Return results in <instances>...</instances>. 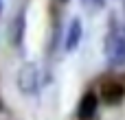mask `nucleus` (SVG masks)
Returning a JSON list of instances; mask_svg holds the SVG:
<instances>
[{
    "label": "nucleus",
    "instance_id": "nucleus-5",
    "mask_svg": "<svg viewBox=\"0 0 125 120\" xmlns=\"http://www.w3.org/2000/svg\"><path fill=\"white\" fill-rule=\"evenodd\" d=\"M24 28H26V17H24V13H18L9 24V42H11V46H15V48L22 46Z\"/></svg>",
    "mask_w": 125,
    "mask_h": 120
},
{
    "label": "nucleus",
    "instance_id": "nucleus-2",
    "mask_svg": "<svg viewBox=\"0 0 125 120\" xmlns=\"http://www.w3.org/2000/svg\"><path fill=\"white\" fill-rule=\"evenodd\" d=\"M18 90L26 96H33L37 90H40V72H37V66L35 63H24L20 70H18Z\"/></svg>",
    "mask_w": 125,
    "mask_h": 120
},
{
    "label": "nucleus",
    "instance_id": "nucleus-9",
    "mask_svg": "<svg viewBox=\"0 0 125 120\" xmlns=\"http://www.w3.org/2000/svg\"><path fill=\"white\" fill-rule=\"evenodd\" d=\"M64 2H66V0H64Z\"/></svg>",
    "mask_w": 125,
    "mask_h": 120
},
{
    "label": "nucleus",
    "instance_id": "nucleus-7",
    "mask_svg": "<svg viewBox=\"0 0 125 120\" xmlns=\"http://www.w3.org/2000/svg\"><path fill=\"white\" fill-rule=\"evenodd\" d=\"M123 9H125V0H123Z\"/></svg>",
    "mask_w": 125,
    "mask_h": 120
},
{
    "label": "nucleus",
    "instance_id": "nucleus-6",
    "mask_svg": "<svg viewBox=\"0 0 125 120\" xmlns=\"http://www.w3.org/2000/svg\"><path fill=\"white\" fill-rule=\"evenodd\" d=\"M81 35H83L81 20H79V17H75V20L70 22V26H68V35H66V50H68V52H70V50H75V48L79 46Z\"/></svg>",
    "mask_w": 125,
    "mask_h": 120
},
{
    "label": "nucleus",
    "instance_id": "nucleus-1",
    "mask_svg": "<svg viewBox=\"0 0 125 120\" xmlns=\"http://www.w3.org/2000/svg\"><path fill=\"white\" fill-rule=\"evenodd\" d=\"M105 57H108V63H110L112 68L125 66V33L123 31H112V33L108 35Z\"/></svg>",
    "mask_w": 125,
    "mask_h": 120
},
{
    "label": "nucleus",
    "instance_id": "nucleus-4",
    "mask_svg": "<svg viewBox=\"0 0 125 120\" xmlns=\"http://www.w3.org/2000/svg\"><path fill=\"white\" fill-rule=\"evenodd\" d=\"M97 109H99V96L94 92H86L77 107V120H92L97 116Z\"/></svg>",
    "mask_w": 125,
    "mask_h": 120
},
{
    "label": "nucleus",
    "instance_id": "nucleus-8",
    "mask_svg": "<svg viewBox=\"0 0 125 120\" xmlns=\"http://www.w3.org/2000/svg\"><path fill=\"white\" fill-rule=\"evenodd\" d=\"M0 109H2V103H0Z\"/></svg>",
    "mask_w": 125,
    "mask_h": 120
},
{
    "label": "nucleus",
    "instance_id": "nucleus-3",
    "mask_svg": "<svg viewBox=\"0 0 125 120\" xmlns=\"http://www.w3.org/2000/svg\"><path fill=\"white\" fill-rule=\"evenodd\" d=\"M125 98V85L121 81H108V83H103V87H101V101L105 103V105H121Z\"/></svg>",
    "mask_w": 125,
    "mask_h": 120
}]
</instances>
